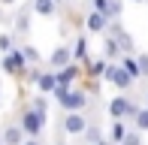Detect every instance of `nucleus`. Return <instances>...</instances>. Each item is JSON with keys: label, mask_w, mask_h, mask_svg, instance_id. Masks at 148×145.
<instances>
[{"label": "nucleus", "mask_w": 148, "mask_h": 145, "mask_svg": "<svg viewBox=\"0 0 148 145\" xmlns=\"http://www.w3.org/2000/svg\"><path fill=\"white\" fill-rule=\"evenodd\" d=\"M88 127V118L82 112H64V133L66 136H82Z\"/></svg>", "instance_id": "nucleus-7"}, {"label": "nucleus", "mask_w": 148, "mask_h": 145, "mask_svg": "<svg viewBox=\"0 0 148 145\" xmlns=\"http://www.w3.org/2000/svg\"><path fill=\"white\" fill-rule=\"evenodd\" d=\"M82 24H85V30H88V34H106V27H109V18H106L100 9H91L88 15H85Z\"/></svg>", "instance_id": "nucleus-8"}, {"label": "nucleus", "mask_w": 148, "mask_h": 145, "mask_svg": "<svg viewBox=\"0 0 148 145\" xmlns=\"http://www.w3.org/2000/svg\"><path fill=\"white\" fill-rule=\"evenodd\" d=\"M136 61H139V70H142V79H148V55L142 51V55H136Z\"/></svg>", "instance_id": "nucleus-26"}, {"label": "nucleus", "mask_w": 148, "mask_h": 145, "mask_svg": "<svg viewBox=\"0 0 148 145\" xmlns=\"http://www.w3.org/2000/svg\"><path fill=\"white\" fill-rule=\"evenodd\" d=\"M121 145H142V133H139V130H127V136L121 139Z\"/></svg>", "instance_id": "nucleus-25"}, {"label": "nucleus", "mask_w": 148, "mask_h": 145, "mask_svg": "<svg viewBox=\"0 0 148 145\" xmlns=\"http://www.w3.org/2000/svg\"><path fill=\"white\" fill-rule=\"evenodd\" d=\"M45 121H49V115H42V112L24 106L21 115H18V127L24 130V136H30V139H39V136L45 133Z\"/></svg>", "instance_id": "nucleus-2"}, {"label": "nucleus", "mask_w": 148, "mask_h": 145, "mask_svg": "<svg viewBox=\"0 0 148 145\" xmlns=\"http://www.w3.org/2000/svg\"><path fill=\"white\" fill-rule=\"evenodd\" d=\"M30 3L24 6V9H18V15H15V27H12V36H21V34H27L30 30Z\"/></svg>", "instance_id": "nucleus-12"}, {"label": "nucleus", "mask_w": 148, "mask_h": 145, "mask_svg": "<svg viewBox=\"0 0 148 145\" xmlns=\"http://www.w3.org/2000/svg\"><path fill=\"white\" fill-rule=\"evenodd\" d=\"M70 61H73V49H70V45H58V49L49 55V67H51V70H60V67H66Z\"/></svg>", "instance_id": "nucleus-10"}, {"label": "nucleus", "mask_w": 148, "mask_h": 145, "mask_svg": "<svg viewBox=\"0 0 148 145\" xmlns=\"http://www.w3.org/2000/svg\"><path fill=\"white\" fill-rule=\"evenodd\" d=\"M58 3H66V0H58Z\"/></svg>", "instance_id": "nucleus-33"}, {"label": "nucleus", "mask_w": 148, "mask_h": 145, "mask_svg": "<svg viewBox=\"0 0 148 145\" xmlns=\"http://www.w3.org/2000/svg\"><path fill=\"white\" fill-rule=\"evenodd\" d=\"M58 0H30V9L36 12V15H45V18H51V15H58Z\"/></svg>", "instance_id": "nucleus-14"}, {"label": "nucleus", "mask_w": 148, "mask_h": 145, "mask_svg": "<svg viewBox=\"0 0 148 145\" xmlns=\"http://www.w3.org/2000/svg\"><path fill=\"white\" fill-rule=\"evenodd\" d=\"M0 139H3V145H21L24 142V130L18 127V121L15 124H6V127L0 130Z\"/></svg>", "instance_id": "nucleus-11"}, {"label": "nucleus", "mask_w": 148, "mask_h": 145, "mask_svg": "<svg viewBox=\"0 0 148 145\" xmlns=\"http://www.w3.org/2000/svg\"><path fill=\"white\" fill-rule=\"evenodd\" d=\"M15 49V36L12 34H0V55H6V51Z\"/></svg>", "instance_id": "nucleus-23"}, {"label": "nucleus", "mask_w": 148, "mask_h": 145, "mask_svg": "<svg viewBox=\"0 0 148 145\" xmlns=\"http://www.w3.org/2000/svg\"><path fill=\"white\" fill-rule=\"evenodd\" d=\"M58 145H60V142H58Z\"/></svg>", "instance_id": "nucleus-36"}, {"label": "nucleus", "mask_w": 148, "mask_h": 145, "mask_svg": "<svg viewBox=\"0 0 148 145\" xmlns=\"http://www.w3.org/2000/svg\"><path fill=\"white\" fill-rule=\"evenodd\" d=\"M133 3H148V0H133Z\"/></svg>", "instance_id": "nucleus-31"}, {"label": "nucleus", "mask_w": 148, "mask_h": 145, "mask_svg": "<svg viewBox=\"0 0 148 145\" xmlns=\"http://www.w3.org/2000/svg\"><path fill=\"white\" fill-rule=\"evenodd\" d=\"M139 112V103L136 100H130V97H112L109 100V115H112V121H133V115Z\"/></svg>", "instance_id": "nucleus-3"}, {"label": "nucleus", "mask_w": 148, "mask_h": 145, "mask_svg": "<svg viewBox=\"0 0 148 145\" xmlns=\"http://www.w3.org/2000/svg\"><path fill=\"white\" fill-rule=\"evenodd\" d=\"M133 130H139V133L148 130V109L145 106H139V112L133 115Z\"/></svg>", "instance_id": "nucleus-20"}, {"label": "nucleus", "mask_w": 148, "mask_h": 145, "mask_svg": "<svg viewBox=\"0 0 148 145\" xmlns=\"http://www.w3.org/2000/svg\"><path fill=\"white\" fill-rule=\"evenodd\" d=\"M115 39H118V49H121V55H130L133 51V39H130V34H127L124 27L115 34Z\"/></svg>", "instance_id": "nucleus-19"}, {"label": "nucleus", "mask_w": 148, "mask_h": 145, "mask_svg": "<svg viewBox=\"0 0 148 145\" xmlns=\"http://www.w3.org/2000/svg\"><path fill=\"white\" fill-rule=\"evenodd\" d=\"M18 0H0V6H15Z\"/></svg>", "instance_id": "nucleus-30"}, {"label": "nucleus", "mask_w": 148, "mask_h": 145, "mask_svg": "<svg viewBox=\"0 0 148 145\" xmlns=\"http://www.w3.org/2000/svg\"><path fill=\"white\" fill-rule=\"evenodd\" d=\"M85 142H88V145H94V142H97V139H103V133H100V127H97V124H94V121H88V127H85Z\"/></svg>", "instance_id": "nucleus-21"}, {"label": "nucleus", "mask_w": 148, "mask_h": 145, "mask_svg": "<svg viewBox=\"0 0 148 145\" xmlns=\"http://www.w3.org/2000/svg\"><path fill=\"white\" fill-rule=\"evenodd\" d=\"M51 94H55L58 106L64 109V112H82L91 103V94H88V91H73V88H60V85H58Z\"/></svg>", "instance_id": "nucleus-1"}, {"label": "nucleus", "mask_w": 148, "mask_h": 145, "mask_svg": "<svg viewBox=\"0 0 148 145\" xmlns=\"http://www.w3.org/2000/svg\"><path fill=\"white\" fill-rule=\"evenodd\" d=\"M118 64H121V67H124L127 72H130L133 79H142V70H139V61H136L133 55H121V57H118Z\"/></svg>", "instance_id": "nucleus-15"}, {"label": "nucleus", "mask_w": 148, "mask_h": 145, "mask_svg": "<svg viewBox=\"0 0 148 145\" xmlns=\"http://www.w3.org/2000/svg\"><path fill=\"white\" fill-rule=\"evenodd\" d=\"M106 67H109V61H106V57H88V61H85V76L91 79V82H100V79L106 76Z\"/></svg>", "instance_id": "nucleus-9"}, {"label": "nucleus", "mask_w": 148, "mask_h": 145, "mask_svg": "<svg viewBox=\"0 0 148 145\" xmlns=\"http://www.w3.org/2000/svg\"><path fill=\"white\" fill-rule=\"evenodd\" d=\"M103 15L109 18V21L121 18V15H124V0H109V3H106V9H103Z\"/></svg>", "instance_id": "nucleus-17"}, {"label": "nucleus", "mask_w": 148, "mask_h": 145, "mask_svg": "<svg viewBox=\"0 0 148 145\" xmlns=\"http://www.w3.org/2000/svg\"><path fill=\"white\" fill-rule=\"evenodd\" d=\"M0 97H3V91H0Z\"/></svg>", "instance_id": "nucleus-34"}, {"label": "nucleus", "mask_w": 148, "mask_h": 145, "mask_svg": "<svg viewBox=\"0 0 148 145\" xmlns=\"http://www.w3.org/2000/svg\"><path fill=\"white\" fill-rule=\"evenodd\" d=\"M0 70H3L6 76H24V72H27V61H24V55H21V45H15L12 51H6V55L0 57Z\"/></svg>", "instance_id": "nucleus-4"}, {"label": "nucleus", "mask_w": 148, "mask_h": 145, "mask_svg": "<svg viewBox=\"0 0 148 145\" xmlns=\"http://www.w3.org/2000/svg\"><path fill=\"white\" fill-rule=\"evenodd\" d=\"M21 145H42V142H39V139H24Z\"/></svg>", "instance_id": "nucleus-29"}, {"label": "nucleus", "mask_w": 148, "mask_h": 145, "mask_svg": "<svg viewBox=\"0 0 148 145\" xmlns=\"http://www.w3.org/2000/svg\"><path fill=\"white\" fill-rule=\"evenodd\" d=\"M145 103H148V91H145Z\"/></svg>", "instance_id": "nucleus-32"}, {"label": "nucleus", "mask_w": 148, "mask_h": 145, "mask_svg": "<svg viewBox=\"0 0 148 145\" xmlns=\"http://www.w3.org/2000/svg\"><path fill=\"white\" fill-rule=\"evenodd\" d=\"M94 145H115V142H112V139H97Z\"/></svg>", "instance_id": "nucleus-28"}, {"label": "nucleus", "mask_w": 148, "mask_h": 145, "mask_svg": "<svg viewBox=\"0 0 148 145\" xmlns=\"http://www.w3.org/2000/svg\"><path fill=\"white\" fill-rule=\"evenodd\" d=\"M30 109L42 112V115H49V97H33L30 100Z\"/></svg>", "instance_id": "nucleus-24"}, {"label": "nucleus", "mask_w": 148, "mask_h": 145, "mask_svg": "<svg viewBox=\"0 0 148 145\" xmlns=\"http://www.w3.org/2000/svg\"><path fill=\"white\" fill-rule=\"evenodd\" d=\"M82 76H85V72H82V64H76V61H70L66 67L55 70V79H58V85H60V88H73V85H76Z\"/></svg>", "instance_id": "nucleus-6"}, {"label": "nucleus", "mask_w": 148, "mask_h": 145, "mask_svg": "<svg viewBox=\"0 0 148 145\" xmlns=\"http://www.w3.org/2000/svg\"><path fill=\"white\" fill-rule=\"evenodd\" d=\"M21 55H24V61H27V67H36L39 64V51L33 49V45H21Z\"/></svg>", "instance_id": "nucleus-22"}, {"label": "nucleus", "mask_w": 148, "mask_h": 145, "mask_svg": "<svg viewBox=\"0 0 148 145\" xmlns=\"http://www.w3.org/2000/svg\"><path fill=\"white\" fill-rule=\"evenodd\" d=\"M36 88L42 91V94H51V91L58 88V79H55V72H39V79H36Z\"/></svg>", "instance_id": "nucleus-16"}, {"label": "nucleus", "mask_w": 148, "mask_h": 145, "mask_svg": "<svg viewBox=\"0 0 148 145\" xmlns=\"http://www.w3.org/2000/svg\"><path fill=\"white\" fill-rule=\"evenodd\" d=\"M127 130H130V127H127L124 121H112V127H109V139L115 142V145H121V139L127 136Z\"/></svg>", "instance_id": "nucleus-18"}, {"label": "nucleus", "mask_w": 148, "mask_h": 145, "mask_svg": "<svg viewBox=\"0 0 148 145\" xmlns=\"http://www.w3.org/2000/svg\"><path fill=\"white\" fill-rule=\"evenodd\" d=\"M0 145H3V139H0Z\"/></svg>", "instance_id": "nucleus-35"}, {"label": "nucleus", "mask_w": 148, "mask_h": 145, "mask_svg": "<svg viewBox=\"0 0 148 145\" xmlns=\"http://www.w3.org/2000/svg\"><path fill=\"white\" fill-rule=\"evenodd\" d=\"M70 49H73V61H76V64H85V61H88V36H85V34H79L76 39H73Z\"/></svg>", "instance_id": "nucleus-13"}, {"label": "nucleus", "mask_w": 148, "mask_h": 145, "mask_svg": "<svg viewBox=\"0 0 148 145\" xmlns=\"http://www.w3.org/2000/svg\"><path fill=\"white\" fill-rule=\"evenodd\" d=\"M88 3H91V9H100V12H103V9H106V3H109V0H88Z\"/></svg>", "instance_id": "nucleus-27"}, {"label": "nucleus", "mask_w": 148, "mask_h": 145, "mask_svg": "<svg viewBox=\"0 0 148 145\" xmlns=\"http://www.w3.org/2000/svg\"><path fill=\"white\" fill-rule=\"evenodd\" d=\"M103 79H106V82H112V85H115L118 91H127V88H133V82H136V79H133L130 72H127L124 67H121L118 61L106 67V76H103Z\"/></svg>", "instance_id": "nucleus-5"}]
</instances>
